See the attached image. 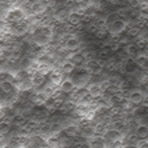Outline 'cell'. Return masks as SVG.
Returning a JSON list of instances; mask_svg holds the SVG:
<instances>
[{
  "label": "cell",
  "instance_id": "cell-10",
  "mask_svg": "<svg viewBox=\"0 0 148 148\" xmlns=\"http://www.w3.org/2000/svg\"><path fill=\"white\" fill-rule=\"evenodd\" d=\"M66 23L71 27H77L79 24H82V15L77 12H69L66 19Z\"/></svg>",
  "mask_w": 148,
  "mask_h": 148
},
{
  "label": "cell",
  "instance_id": "cell-6",
  "mask_svg": "<svg viewBox=\"0 0 148 148\" xmlns=\"http://www.w3.org/2000/svg\"><path fill=\"white\" fill-rule=\"evenodd\" d=\"M47 97L43 95L41 92L36 91V93H32L31 96H29V101L34 104L35 107H44V104L47 103Z\"/></svg>",
  "mask_w": 148,
  "mask_h": 148
},
{
  "label": "cell",
  "instance_id": "cell-2",
  "mask_svg": "<svg viewBox=\"0 0 148 148\" xmlns=\"http://www.w3.org/2000/svg\"><path fill=\"white\" fill-rule=\"evenodd\" d=\"M108 34L110 35H121L127 29V21H124L123 19H117L112 24L108 25Z\"/></svg>",
  "mask_w": 148,
  "mask_h": 148
},
{
  "label": "cell",
  "instance_id": "cell-9",
  "mask_svg": "<svg viewBox=\"0 0 148 148\" xmlns=\"http://www.w3.org/2000/svg\"><path fill=\"white\" fill-rule=\"evenodd\" d=\"M86 143L90 148H104L103 138H101V136H97V135H93L90 139H87Z\"/></svg>",
  "mask_w": 148,
  "mask_h": 148
},
{
  "label": "cell",
  "instance_id": "cell-4",
  "mask_svg": "<svg viewBox=\"0 0 148 148\" xmlns=\"http://www.w3.org/2000/svg\"><path fill=\"white\" fill-rule=\"evenodd\" d=\"M48 79H49V83H51L52 86H55V87L59 88L60 83H62L63 79H64V75L60 72V69L59 68H53L51 72L48 73Z\"/></svg>",
  "mask_w": 148,
  "mask_h": 148
},
{
  "label": "cell",
  "instance_id": "cell-3",
  "mask_svg": "<svg viewBox=\"0 0 148 148\" xmlns=\"http://www.w3.org/2000/svg\"><path fill=\"white\" fill-rule=\"evenodd\" d=\"M144 99H147V95H145V92H143L140 90H131L130 96H128V101L134 104V106H140Z\"/></svg>",
  "mask_w": 148,
  "mask_h": 148
},
{
  "label": "cell",
  "instance_id": "cell-20",
  "mask_svg": "<svg viewBox=\"0 0 148 148\" xmlns=\"http://www.w3.org/2000/svg\"><path fill=\"white\" fill-rule=\"evenodd\" d=\"M12 127H11V123L5 120H0V135L1 136H5L7 134H10Z\"/></svg>",
  "mask_w": 148,
  "mask_h": 148
},
{
  "label": "cell",
  "instance_id": "cell-12",
  "mask_svg": "<svg viewBox=\"0 0 148 148\" xmlns=\"http://www.w3.org/2000/svg\"><path fill=\"white\" fill-rule=\"evenodd\" d=\"M75 88L76 87L71 79H63V82L60 83V86H59V90L62 91L63 93H71Z\"/></svg>",
  "mask_w": 148,
  "mask_h": 148
},
{
  "label": "cell",
  "instance_id": "cell-14",
  "mask_svg": "<svg viewBox=\"0 0 148 148\" xmlns=\"http://www.w3.org/2000/svg\"><path fill=\"white\" fill-rule=\"evenodd\" d=\"M28 119H29V117L24 116V115H14L12 119H11V127L20 128L21 125H24L25 121H27Z\"/></svg>",
  "mask_w": 148,
  "mask_h": 148
},
{
  "label": "cell",
  "instance_id": "cell-7",
  "mask_svg": "<svg viewBox=\"0 0 148 148\" xmlns=\"http://www.w3.org/2000/svg\"><path fill=\"white\" fill-rule=\"evenodd\" d=\"M101 138H103V140H123V135H121L119 131L107 128L106 132L101 135Z\"/></svg>",
  "mask_w": 148,
  "mask_h": 148
},
{
  "label": "cell",
  "instance_id": "cell-5",
  "mask_svg": "<svg viewBox=\"0 0 148 148\" xmlns=\"http://www.w3.org/2000/svg\"><path fill=\"white\" fill-rule=\"evenodd\" d=\"M86 88H87V91H88V95H90L92 99H100V96L103 95V90L100 88L99 83H90Z\"/></svg>",
  "mask_w": 148,
  "mask_h": 148
},
{
  "label": "cell",
  "instance_id": "cell-13",
  "mask_svg": "<svg viewBox=\"0 0 148 148\" xmlns=\"http://www.w3.org/2000/svg\"><path fill=\"white\" fill-rule=\"evenodd\" d=\"M123 51L130 59H135L136 55L139 53V49L136 48V45H135L134 43H128V44L123 45Z\"/></svg>",
  "mask_w": 148,
  "mask_h": 148
},
{
  "label": "cell",
  "instance_id": "cell-16",
  "mask_svg": "<svg viewBox=\"0 0 148 148\" xmlns=\"http://www.w3.org/2000/svg\"><path fill=\"white\" fill-rule=\"evenodd\" d=\"M44 144L47 148H58L60 147V143H59V139L56 135H51L44 140Z\"/></svg>",
  "mask_w": 148,
  "mask_h": 148
},
{
  "label": "cell",
  "instance_id": "cell-8",
  "mask_svg": "<svg viewBox=\"0 0 148 148\" xmlns=\"http://www.w3.org/2000/svg\"><path fill=\"white\" fill-rule=\"evenodd\" d=\"M31 82H32V87H34V90H35V88H36V90H39L40 87L44 86L45 76L41 75V73H39V72H34L31 75Z\"/></svg>",
  "mask_w": 148,
  "mask_h": 148
},
{
  "label": "cell",
  "instance_id": "cell-22",
  "mask_svg": "<svg viewBox=\"0 0 148 148\" xmlns=\"http://www.w3.org/2000/svg\"><path fill=\"white\" fill-rule=\"evenodd\" d=\"M134 147H135V148H147V147H148L147 139H138V140L135 141Z\"/></svg>",
  "mask_w": 148,
  "mask_h": 148
},
{
  "label": "cell",
  "instance_id": "cell-17",
  "mask_svg": "<svg viewBox=\"0 0 148 148\" xmlns=\"http://www.w3.org/2000/svg\"><path fill=\"white\" fill-rule=\"evenodd\" d=\"M148 127L147 125H138L135 128V138L136 139H147Z\"/></svg>",
  "mask_w": 148,
  "mask_h": 148
},
{
  "label": "cell",
  "instance_id": "cell-21",
  "mask_svg": "<svg viewBox=\"0 0 148 148\" xmlns=\"http://www.w3.org/2000/svg\"><path fill=\"white\" fill-rule=\"evenodd\" d=\"M108 28L107 27H104V28H99L96 31V34L93 35V38L97 39V40H104V39L108 36Z\"/></svg>",
  "mask_w": 148,
  "mask_h": 148
},
{
  "label": "cell",
  "instance_id": "cell-1",
  "mask_svg": "<svg viewBox=\"0 0 148 148\" xmlns=\"http://www.w3.org/2000/svg\"><path fill=\"white\" fill-rule=\"evenodd\" d=\"M25 19V12L21 8H10L4 15V20L7 21L8 24H14V23H19V21Z\"/></svg>",
  "mask_w": 148,
  "mask_h": 148
},
{
  "label": "cell",
  "instance_id": "cell-15",
  "mask_svg": "<svg viewBox=\"0 0 148 148\" xmlns=\"http://www.w3.org/2000/svg\"><path fill=\"white\" fill-rule=\"evenodd\" d=\"M112 55V52H111L110 47H103V48L100 49H96V59H99V60H107V59H110V56Z\"/></svg>",
  "mask_w": 148,
  "mask_h": 148
},
{
  "label": "cell",
  "instance_id": "cell-11",
  "mask_svg": "<svg viewBox=\"0 0 148 148\" xmlns=\"http://www.w3.org/2000/svg\"><path fill=\"white\" fill-rule=\"evenodd\" d=\"M60 72L63 73V75H72L73 72H75V69H76V67H75V64L73 63H71L69 60H64V62L60 64Z\"/></svg>",
  "mask_w": 148,
  "mask_h": 148
},
{
  "label": "cell",
  "instance_id": "cell-19",
  "mask_svg": "<svg viewBox=\"0 0 148 148\" xmlns=\"http://www.w3.org/2000/svg\"><path fill=\"white\" fill-rule=\"evenodd\" d=\"M140 34H141V29L139 27H136V25H134V27H127V29H125V35L131 39H136Z\"/></svg>",
  "mask_w": 148,
  "mask_h": 148
},
{
  "label": "cell",
  "instance_id": "cell-18",
  "mask_svg": "<svg viewBox=\"0 0 148 148\" xmlns=\"http://www.w3.org/2000/svg\"><path fill=\"white\" fill-rule=\"evenodd\" d=\"M0 88H1L4 95H11V93H14V91H15V86L12 83H8V82L0 83Z\"/></svg>",
  "mask_w": 148,
  "mask_h": 148
}]
</instances>
